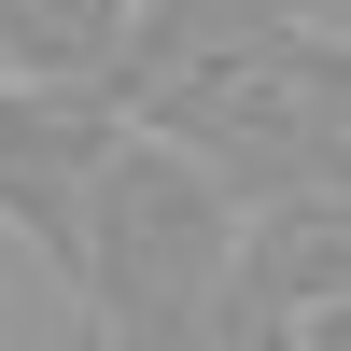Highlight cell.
<instances>
[{"mask_svg": "<svg viewBox=\"0 0 351 351\" xmlns=\"http://www.w3.org/2000/svg\"><path fill=\"white\" fill-rule=\"evenodd\" d=\"M225 281H239V197L197 155H169L155 127H127L99 155L71 239V295H84V351H211Z\"/></svg>", "mask_w": 351, "mask_h": 351, "instance_id": "cell-1", "label": "cell"}, {"mask_svg": "<svg viewBox=\"0 0 351 351\" xmlns=\"http://www.w3.org/2000/svg\"><path fill=\"white\" fill-rule=\"evenodd\" d=\"M239 295L267 309L295 351H337V309H351V197L337 183L253 197L239 211Z\"/></svg>", "mask_w": 351, "mask_h": 351, "instance_id": "cell-4", "label": "cell"}, {"mask_svg": "<svg viewBox=\"0 0 351 351\" xmlns=\"http://www.w3.org/2000/svg\"><path fill=\"white\" fill-rule=\"evenodd\" d=\"M127 127H155L169 155H197L225 197H309V183H351V56H337V14H295L267 43H225L197 71L141 84Z\"/></svg>", "mask_w": 351, "mask_h": 351, "instance_id": "cell-2", "label": "cell"}, {"mask_svg": "<svg viewBox=\"0 0 351 351\" xmlns=\"http://www.w3.org/2000/svg\"><path fill=\"white\" fill-rule=\"evenodd\" d=\"M127 43V0H0V71L14 84H99Z\"/></svg>", "mask_w": 351, "mask_h": 351, "instance_id": "cell-5", "label": "cell"}, {"mask_svg": "<svg viewBox=\"0 0 351 351\" xmlns=\"http://www.w3.org/2000/svg\"><path fill=\"white\" fill-rule=\"evenodd\" d=\"M127 141V112L99 84H14L0 71V225L71 281V239H84V197H99V155Z\"/></svg>", "mask_w": 351, "mask_h": 351, "instance_id": "cell-3", "label": "cell"}]
</instances>
